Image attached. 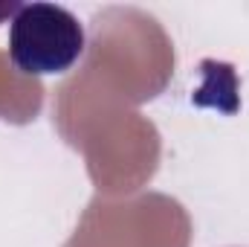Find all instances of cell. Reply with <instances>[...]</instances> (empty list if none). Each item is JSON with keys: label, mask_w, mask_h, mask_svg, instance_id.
I'll return each mask as SVG.
<instances>
[{"label": "cell", "mask_w": 249, "mask_h": 247, "mask_svg": "<svg viewBox=\"0 0 249 247\" xmlns=\"http://www.w3.org/2000/svg\"><path fill=\"white\" fill-rule=\"evenodd\" d=\"M84 53V26L55 3H23L9 23V59L23 76L67 73Z\"/></svg>", "instance_id": "cell-1"}, {"label": "cell", "mask_w": 249, "mask_h": 247, "mask_svg": "<svg viewBox=\"0 0 249 247\" xmlns=\"http://www.w3.org/2000/svg\"><path fill=\"white\" fill-rule=\"evenodd\" d=\"M23 3H15V0H0V23L3 21H12L15 15H18V9H20Z\"/></svg>", "instance_id": "cell-2"}]
</instances>
